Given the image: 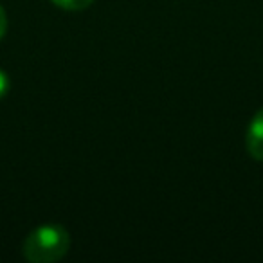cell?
<instances>
[{
	"label": "cell",
	"mask_w": 263,
	"mask_h": 263,
	"mask_svg": "<svg viewBox=\"0 0 263 263\" xmlns=\"http://www.w3.org/2000/svg\"><path fill=\"white\" fill-rule=\"evenodd\" d=\"M6 31H8V16H6L4 8L0 6V40L6 36Z\"/></svg>",
	"instance_id": "5"
},
{
	"label": "cell",
	"mask_w": 263,
	"mask_h": 263,
	"mask_svg": "<svg viewBox=\"0 0 263 263\" xmlns=\"http://www.w3.org/2000/svg\"><path fill=\"white\" fill-rule=\"evenodd\" d=\"M52 4L58 6L67 11H81V9H87L94 4V0H51Z\"/></svg>",
	"instance_id": "3"
},
{
	"label": "cell",
	"mask_w": 263,
	"mask_h": 263,
	"mask_svg": "<svg viewBox=\"0 0 263 263\" xmlns=\"http://www.w3.org/2000/svg\"><path fill=\"white\" fill-rule=\"evenodd\" d=\"M245 146L254 161L263 162V108L254 114L245 134Z\"/></svg>",
	"instance_id": "2"
},
{
	"label": "cell",
	"mask_w": 263,
	"mask_h": 263,
	"mask_svg": "<svg viewBox=\"0 0 263 263\" xmlns=\"http://www.w3.org/2000/svg\"><path fill=\"white\" fill-rule=\"evenodd\" d=\"M70 249V234L58 223H45L31 231L24 241V258L31 263H54Z\"/></svg>",
	"instance_id": "1"
},
{
	"label": "cell",
	"mask_w": 263,
	"mask_h": 263,
	"mask_svg": "<svg viewBox=\"0 0 263 263\" xmlns=\"http://www.w3.org/2000/svg\"><path fill=\"white\" fill-rule=\"evenodd\" d=\"M9 87H11V83H9L8 74L0 69V99L6 98V94L9 92Z\"/></svg>",
	"instance_id": "4"
}]
</instances>
